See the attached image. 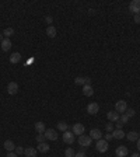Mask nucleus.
I'll return each mask as SVG.
<instances>
[{"mask_svg": "<svg viewBox=\"0 0 140 157\" xmlns=\"http://www.w3.org/2000/svg\"><path fill=\"white\" fill-rule=\"evenodd\" d=\"M91 142L93 139L87 136V135H81V136H79V145L81 146V147H90L91 146Z\"/></svg>", "mask_w": 140, "mask_h": 157, "instance_id": "f257e3e1", "label": "nucleus"}, {"mask_svg": "<svg viewBox=\"0 0 140 157\" xmlns=\"http://www.w3.org/2000/svg\"><path fill=\"white\" fill-rule=\"evenodd\" d=\"M95 147H97V150H98L99 153H104V151L108 150V147H109V143H108V142H106L105 139H99L98 142H97Z\"/></svg>", "mask_w": 140, "mask_h": 157, "instance_id": "f03ea898", "label": "nucleus"}, {"mask_svg": "<svg viewBox=\"0 0 140 157\" xmlns=\"http://www.w3.org/2000/svg\"><path fill=\"white\" fill-rule=\"evenodd\" d=\"M129 10L133 14H140V0H132L129 4Z\"/></svg>", "mask_w": 140, "mask_h": 157, "instance_id": "7ed1b4c3", "label": "nucleus"}, {"mask_svg": "<svg viewBox=\"0 0 140 157\" xmlns=\"http://www.w3.org/2000/svg\"><path fill=\"white\" fill-rule=\"evenodd\" d=\"M74 140H76V138H74V133H73V132H69V130L63 132V142L64 143L71 145V143H74Z\"/></svg>", "mask_w": 140, "mask_h": 157, "instance_id": "20e7f679", "label": "nucleus"}, {"mask_svg": "<svg viewBox=\"0 0 140 157\" xmlns=\"http://www.w3.org/2000/svg\"><path fill=\"white\" fill-rule=\"evenodd\" d=\"M126 110H128L126 101H123V100L116 101V104H115V111H116L118 114H119V112H126Z\"/></svg>", "mask_w": 140, "mask_h": 157, "instance_id": "39448f33", "label": "nucleus"}, {"mask_svg": "<svg viewBox=\"0 0 140 157\" xmlns=\"http://www.w3.org/2000/svg\"><path fill=\"white\" fill-rule=\"evenodd\" d=\"M98 111H99V105L97 104V103H90V104L87 105V112L90 114V115L98 114Z\"/></svg>", "mask_w": 140, "mask_h": 157, "instance_id": "423d86ee", "label": "nucleus"}, {"mask_svg": "<svg viewBox=\"0 0 140 157\" xmlns=\"http://www.w3.org/2000/svg\"><path fill=\"white\" fill-rule=\"evenodd\" d=\"M74 83H76L77 86H86V84H91V79L90 77H81V76H79L74 79Z\"/></svg>", "mask_w": 140, "mask_h": 157, "instance_id": "0eeeda50", "label": "nucleus"}, {"mask_svg": "<svg viewBox=\"0 0 140 157\" xmlns=\"http://www.w3.org/2000/svg\"><path fill=\"white\" fill-rule=\"evenodd\" d=\"M44 135H45V138H46L48 140H56L58 139V132H56L55 129H46Z\"/></svg>", "mask_w": 140, "mask_h": 157, "instance_id": "6e6552de", "label": "nucleus"}, {"mask_svg": "<svg viewBox=\"0 0 140 157\" xmlns=\"http://www.w3.org/2000/svg\"><path fill=\"white\" fill-rule=\"evenodd\" d=\"M128 153H129V150L126 146H118L116 150H115V154H116L118 157H126Z\"/></svg>", "mask_w": 140, "mask_h": 157, "instance_id": "1a4fd4ad", "label": "nucleus"}, {"mask_svg": "<svg viewBox=\"0 0 140 157\" xmlns=\"http://www.w3.org/2000/svg\"><path fill=\"white\" fill-rule=\"evenodd\" d=\"M7 93L14 95V94L18 93V84L16 82H10L9 83V86H7Z\"/></svg>", "mask_w": 140, "mask_h": 157, "instance_id": "9d476101", "label": "nucleus"}, {"mask_svg": "<svg viewBox=\"0 0 140 157\" xmlns=\"http://www.w3.org/2000/svg\"><path fill=\"white\" fill-rule=\"evenodd\" d=\"M71 132H73L74 135H79V136L84 135V125H83V123H74Z\"/></svg>", "mask_w": 140, "mask_h": 157, "instance_id": "9b49d317", "label": "nucleus"}, {"mask_svg": "<svg viewBox=\"0 0 140 157\" xmlns=\"http://www.w3.org/2000/svg\"><path fill=\"white\" fill-rule=\"evenodd\" d=\"M90 138L91 139H95V140H99L102 139V132L99 130V129H91V132H90Z\"/></svg>", "mask_w": 140, "mask_h": 157, "instance_id": "f8f14e48", "label": "nucleus"}, {"mask_svg": "<svg viewBox=\"0 0 140 157\" xmlns=\"http://www.w3.org/2000/svg\"><path fill=\"white\" fill-rule=\"evenodd\" d=\"M81 91H83V94H84L86 97H91V95L94 94V90H93V86H91V84H86V86H83Z\"/></svg>", "mask_w": 140, "mask_h": 157, "instance_id": "ddd939ff", "label": "nucleus"}, {"mask_svg": "<svg viewBox=\"0 0 140 157\" xmlns=\"http://www.w3.org/2000/svg\"><path fill=\"white\" fill-rule=\"evenodd\" d=\"M112 138L114 139H123L125 138V132L122 129H114L112 130Z\"/></svg>", "mask_w": 140, "mask_h": 157, "instance_id": "4468645a", "label": "nucleus"}, {"mask_svg": "<svg viewBox=\"0 0 140 157\" xmlns=\"http://www.w3.org/2000/svg\"><path fill=\"white\" fill-rule=\"evenodd\" d=\"M106 116H108V119L111 121V122H116V121H119V114L118 112H115V111H109L108 114H106Z\"/></svg>", "mask_w": 140, "mask_h": 157, "instance_id": "2eb2a0df", "label": "nucleus"}, {"mask_svg": "<svg viewBox=\"0 0 140 157\" xmlns=\"http://www.w3.org/2000/svg\"><path fill=\"white\" fill-rule=\"evenodd\" d=\"M10 48H11V41H10L9 38H4V39L1 41V49H3V52L10 51Z\"/></svg>", "mask_w": 140, "mask_h": 157, "instance_id": "dca6fc26", "label": "nucleus"}, {"mask_svg": "<svg viewBox=\"0 0 140 157\" xmlns=\"http://www.w3.org/2000/svg\"><path fill=\"white\" fill-rule=\"evenodd\" d=\"M3 147H4V149H6L7 151H14V150H16V147H17V146L14 145V143H13L11 140H6V142L3 143Z\"/></svg>", "mask_w": 140, "mask_h": 157, "instance_id": "f3484780", "label": "nucleus"}, {"mask_svg": "<svg viewBox=\"0 0 140 157\" xmlns=\"http://www.w3.org/2000/svg\"><path fill=\"white\" fill-rule=\"evenodd\" d=\"M24 156L25 157H36V149L34 147H27L24 150Z\"/></svg>", "mask_w": 140, "mask_h": 157, "instance_id": "a211bd4d", "label": "nucleus"}, {"mask_svg": "<svg viewBox=\"0 0 140 157\" xmlns=\"http://www.w3.org/2000/svg\"><path fill=\"white\" fill-rule=\"evenodd\" d=\"M35 130H36V133H45V130H46L45 123L44 122H36L35 123Z\"/></svg>", "mask_w": 140, "mask_h": 157, "instance_id": "6ab92c4d", "label": "nucleus"}, {"mask_svg": "<svg viewBox=\"0 0 140 157\" xmlns=\"http://www.w3.org/2000/svg\"><path fill=\"white\" fill-rule=\"evenodd\" d=\"M126 138H128L129 142H137V139H139V133L134 132V130H132V132L126 133Z\"/></svg>", "mask_w": 140, "mask_h": 157, "instance_id": "aec40b11", "label": "nucleus"}, {"mask_svg": "<svg viewBox=\"0 0 140 157\" xmlns=\"http://www.w3.org/2000/svg\"><path fill=\"white\" fill-rule=\"evenodd\" d=\"M20 60H21V53L20 52H14L10 55V62L11 63H18Z\"/></svg>", "mask_w": 140, "mask_h": 157, "instance_id": "412c9836", "label": "nucleus"}, {"mask_svg": "<svg viewBox=\"0 0 140 157\" xmlns=\"http://www.w3.org/2000/svg\"><path fill=\"white\" fill-rule=\"evenodd\" d=\"M46 35L49 37V38H55V37H56V28H55V27H52V25H48Z\"/></svg>", "mask_w": 140, "mask_h": 157, "instance_id": "4be33fe9", "label": "nucleus"}, {"mask_svg": "<svg viewBox=\"0 0 140 157\" xmlns=\"http://www.w3.org/2000/svg\"><path fill=\"white\" fill-rule=\"evenodd\" d=\"M36 150L41 151V153H46V151H49V146H48V143H39V145L36 146Z\"/></svg>", "mask_w": 140, "mask_h": 157, "instance_id": "5701e85b", "label": "nucleus"}, {"mask_svg": "<svg viewBox=\"0 0 140 157\" xmlns=\"http://www.w3.org/2000/svg\"><path fill=\"white\" fill-rule=\"evenodd\" d=\"M3 35H4V37H7V38L13 37V35H14V28H6L4 31H3Z\"/></svg>", "mask_w": 140, "mask_h": 157, "instance_id": "b1692460", "label": "nucleus"}, {"mask_svg": "<svg viewBox=\"0 0 140 157\" xmlns=\"http://www.w3.org/2000/svg\"><path fill=\"white\" fill-rule=\"evenodd\" d=\"M64 156L66 157H74L76 153H74V150H73L71 147H69V149H66V151H64Z\"/></svg>", "mask_w": 140, "mask_h": 157, "instance_id": "393cba45", "label": "nucleus"}, {"mask_svg": "<svg viewBox=\"0 0 140 157\" xmlns=\"http://www.w3.org/2000/svg\"><path fill=\"white\" fill-rule=\"evenodd\" d=\"M58 128H59V130H62V132H66V130H67V123L62 121V122H59V123H58Z\"/></svg>", "mask_w": 140, "mask_h": 157, "instance_id": "a878e982", "label": "nucleus"}, {"mask_svg": "<svg viewBox=\"0 0 140 157\" xmlns=\"http://www.w3.org/2000/svg\"><path fill=\"white\" fill-rule=\"evenodd\" d=\"M45 140H46V138H45V135H44V133H38V135H36V142H38V143H44Z\"/></svg>", "mask_w": 140, "mask_h": 157, "instance_id": "bb28decb", "label": "nucleus"}, {"mask_svg": "<svg viewBox=\"0 0 140 157\" xmlns=\"http://www.w3.org/2000/svg\"><path fill=\"white\" fill-rule=\"evenodd\" d=\"M119 121H121V122H122L123 125H125V123H126V122H128V121H129V116L126 115V114H123V115L121 116V118H119Z\"/></svg>", "mask_w": 140, "mask_h": 157, "instance_id": "cd10ccee", "label": "nucleus"}, {"mask_svg": "<svg viewBox=\"0 0 140 157\" xmlns=\"http://www.w3.org/2000/svg\"><path fill=\"white\" fill-rule=\"evenodd\" d=\"M125 114H126V115H128L129 118H132V116H134V114H136V112H134V110H132V108H128Z\"/></svg>", "mask_w": 140, "mask_h": 157, "instance_id": "c85d7f7f", "label": "nucleus"}, {"mask_svg": "<svg viewBox=\"0 0 140 157\" xmlns=\"http://www.w3.org/2000/svg\"><path fill=\"white\" fill-rule=\"evenodd\" d=\"M14 151H16V154H24V149L21 147V146H17Z\"/></svg>", "mask_w": 140, "mask_h": 157, "instance_id": "c756f323", "label": "nucleus"}, {"mask_svg": "<svg viewBox=\"0 0 140 157\" xmlns=\"http://www.w3.org/2000/svg\"><path fill=\"white\" fill-rule=\"evenodd\" d=\"M105 129H106L108 132H112V130H114V125H112V123H106V126H105Z\"/></svg>", "mask_w": 140, "mask_h": 157, "instance_id": "7c9ffc66", "label": "nucleus"}, {"mask_svg": "<svg viewBox=\"0 0 140 157\" xmlns=\"http://www.w3.org/2000/svg\"><path fill=\"white\" fill-rule=\"evenodd\" d=\"M115 126H116V129H122L123 128V123L121 122V121H116V122H115Z\"/></svg>", "mask_w": 140, "mask_h": 157, "instance_id": "2f4dec72", "label": "nucleus"}, {"mask_svg": "<svg viewBox=\"0 0 140 157\" xmlns=\"http://www.w3.org/2000/svg\"><path fill=\"white\" fill-rule=\"evenodd\" d=\"M74 157H87V154H86L84 151H79V153H76V156Z\"/></svg>", "mask_w": 140, "mask_h": 157, "instance_id": "473e14b6", "label": "nucleus"}, {"mask_svg": "<svg viewBox=\"0 0 140 157\" xmlns=\"http://www.w3.org/2000/svg\"><path fill=\"white\" fill-rule=\"evenodd\" d=\"M45 21H46V24H51L53 21V18L51 17V16H46V17H45Z\"/></svg>", "mask_w": 140, "mask_h": 157, "instance_id": "72a5a7b5", "label": "nucleus"}, {"mask_svg": "<svg viewBox=\"0 0 140 157\" xmlns=\"http://www.w3.org/2000/svg\"><path fill=\"white\" fill-rule=\"evenodd\" d=\"M6 157H17V154H16V151H9Z\"/></svg>", "mask_w": 140, "mask_h": 157, "instance_id": "f704fd0d", "label": "nucleus"}, {"mask_svg": "<svg viewBox=\"0 0 140 157\" xmlns=\"http://www.w3.org/2000/svg\"><path fill=\"white\" fill-rule=\"evenodd\" d=\"M134 23H140V14H134Z\"/></svg>", "mask_w": 140, "mask_h": 157, "instance_id": "c9c22d12", "label": "nucleus"}, {"mask_svg": "<svg viewBox=\"0 0 140 157\" xmlns=\"http://www.w3.org/2000/svg\"><path fill=\"white\" fill-rule=\"evenodd\" d=\"M111 139H114V138H112V133H108L106 136H105V140H106V142H109Z\"/></svg>", "mask_w": 140, "mask_h": 157, "instance_id": "e433bc0d", "label": "nucleus"}, {"mask_svg": "<svg viewBox=\"0 0 140 157\" xmlns=\"http://www.w3.org/2000/svg\"><path fill=\"white\" fill-rule=\"evenodd\" d=\"M137 150L140 151V138H139V139H137Z\"/></svg>", "mask_w": 140, "mask_h": 157, "instance_id": "4c0bfd02", "label": "nucleus"}, {"mask_svg": "<svg viewBox=\"0 0 140 157\" xmlns=\"http://www.w3.org/2000/svg\"><path fill=\"white\" fill-rule=\"evenodd\" d=\"M132 157H140V154H139V153H133V154H132Z\"/></svg>", "mask_w": 140, "mask_h": 157, "instance_id": "58836bf2", "label": "nucleus"}, {"mask_svg": "<svg viewBox=\"0 0 140 157\" xmlns=\"http://www.w3.org/2000/svg\"><path fill=\"white\" fill-rule=\"evenodd\" d=\"M0 39H1V41H3V35L0 34Z\"/></svg>", "mask_w": 140, "mask_h": 157, "instance_id": "ea45409f", "label": "nucleus"}, {"mask_svg": "<svg viewBox=\"0 0 140 157\" xmlns=\"http://www.w3.org/2000/svg\"><path fill=\"white\" fill-rule=\"evenodd\" d=\"M139 136H140V133H139Z\"/></svg>", "mask_w": 140, "mask_h": 157, "instance_id": "a19ab883", "label": "nucleus"}, {"mask_svg": "<svg viewBox=\"0 0 140 157\" xmlns=\"http://www.w3.org/2000/svg\"><path fill=\"white\" fill-rule=\"evenodd\" d=\"M24 157H25V156H24Z\"/></svg>", "mask_w": 140, "mask_h": 157, "instance_id": "79ce46f5", "label": "nucleus"}]
</instances>
